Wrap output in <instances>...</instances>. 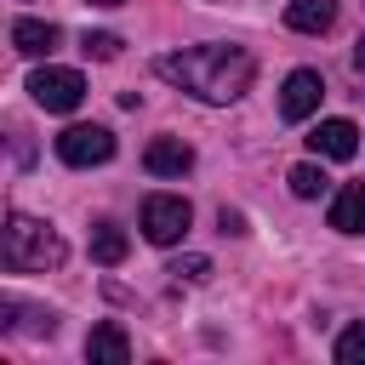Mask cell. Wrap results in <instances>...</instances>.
Wrapping results in <instances>:
<instances>
[{
	"mask_svg": "<svg viewBox=\"0 0 365 365\" xmlns=\"http://www.w3.org/2000/svg\"><path fill=\"white\" fill-rule=\"evenodd\" d=\"M154 68H160V80L194 91L200 103H234L251 86L257 57L245 46H188V51H165Z\"/></svg>",
	"mask_w": 365,
	"mask_h": 365,
	"instance_id": "1",
	"label": "cell"
},
{
	"mask_svg": "<svg viewBox=\"0 0 365 365\" xmlns=\"http://www.w3.org/2000/svg\"><path fill=\"white\" fill-rule=\"evenodd\" d=\"M0 262H6L11 274L57 268V262H63V240H57V228H51V222H34V217L11 211V217H6V228H0Z\"/></svg>",
	"mask_w": 365,
	"mask_h": 365,
	"instance_id": "2",
	"label": "cell"
},
{
	"mask_svg": "<svg viewBox=\"0 0 365 365\" xmlns=\"http://www.w3.org/2000/svg\"><path fill=\"white\" fill-rule=\"evenodd\" d=\"M29 97L46 108V114H74L80 103H86V80L74 74V68H34L29 74Z\"/></svg>",
	"mask_w": 365,
	"mask_h": 365,
	"instance_id": "3",
	"label": "cell"
},
{
	"mask_svg": "<svg viewBox=\"0 0 365 365\" xmlns=\"http://www.w3.org/2000/svg\"><path fill=\"white\" fill-rule=\"evenodd\" d=\"M188 222H194V211H188L182 194H148L143 200V234L154 245H177L188 234Z\"/></svg>",
	"mask_w": 365,
	"mask_h": 365,
	"instance_id": "4",
	"label": "cell"
},
{
	"mask_svg": "<svg viewBox=\"0 0 365 365\" xmlns=\"http://www.w3.org/2000/svg\"><path fill=\"white\" fill-rule=\"evenodd\" d=\"M57 160L63 165H103V160H114V131L108 125H68L57 137Z\"/></svg>",
	"mask_w": 365,
	"mask_h": 365,
	"instance_id": "5",
	"label": "cell"
},
{
	"mask_svg": "<svg viewBox=\"0 0 365 365\" xmlns=\"http://www.w3.org/2000/svg\"><path fill=\"white\" fill-rule=\"evenodd\" d=\"M319 97H325L319 68H291V74H285V91H279V114H285V120H308V114L319 108Z\"/></svg>",
	"mask_w": 365,
	"mask_h": 365,
	"instance_id": "6",
	"label": "cell"
},
{
	"mask_svg": "<svg viewBox=\"0 0 365 365\" xmlns=\"http://www.w3.org/2000/svg\"><path fill=\"white\" fill-rule=\"evenodd\" d=\"M308 148H314L319 160H354V154H359V125H354V120H319V125L308 131Z\"/></svg>",
	"mask_w": 365,
	"mask_h": 365,
	"instance_id": "7",
	"label": "cell"
},
{
	"mask_svg": "<svg viewBox=\"0 0 365 365\" xmlns=\"http://www.w3.org/2000/svg\"><path fill=\"white\" fill-rule=\"evenodd\" d=\"M143 165H148V177H182V171L194 165V148H188L182 137H154V143L143 148Z\"/></svg>",
	"mask_w": 365,
	"mask_h": 365,
	"instance_id": "8",
	"label": "cell"
},
{
	"mask_svg": "<svg viewBox=\"0 0 365 365\" xmlns=\"http://www.w3.org/2000/svg\"><path fill=\"white\" fill-rule=\"evenodd\" d=\"M57 23H40V17H17L11 23V46L23 51V57H51L57 51Z\"/></svg>",
	"mask_w": 365,
	"mask_h": 365,
	"instance_id": "9",
	"label": "cell"
},
{
	"mask_svg": "<svg viewBox=\"0 0 365 365\" xmlns=\"http://www.w3.org/2000/svg\"><path fill=\"white\" fill-rule=\"evenodd\" d=\"M331 228H336V234H365V182L336 188V200H331Z\"/></svg>",
	"mask_w": 365,
	"mask_h": 365,
	"instance_id": "10",
	"label": "cell"
},
{
	"mask_svg": "<svg viewBox=\"0 0 365 365\" xmlns=\"http://www.w3.org/2000/svg\"><path fill=\"white\" fill-rule=\"evenodd\" d=\"M285 23H291L297 34H325V29L336 23V0H291V6H285Z\"/></svg>",
	"mask_w": 365,
	"mask_h": 365,
	"instance_id": "11",
	"label": "cell"
},
{
	"mask_svg": "<svg viewBox=\"0 0 365 365\" xmlns=\"http://www.w3.org/2000/svg\"><path fill=\"white\" fill-rule=\"evenodd\" d=\"M86 359L125 365V359H131V342H125V331H120V325H91V336H86Z\"/></svg>",
	"mask_w": 365,
	"mask_h": 365,
	"instance_id": "12",
	"label": "cell"
},
{
	"mask_svg": "<svg viewBox=\"0 0 365 365\" xmlns=\"http://www.w3.org/2000/svg\"><path fill=\"white\" fill-rule=\"evenodd\" d=\"M91 262H103V268L125 262V228L120 222H97L91 228Z\"/></svg>",
	"mask_w": 365,
	"mask_h": 365,
	"instance_id": "13",
	"label": "cell"
},
{
	"mask_svg": "<svg viewBox=\"0 0 365 365\" xmlns=\"http://www.w3.org/2000/svg\"><path fill=\"white\" fill-rule=\"evenodd\" d=\"M285 182H291V194H297V200H319V194L331 188V177H325V171H319L314 160L291 165V171H285Z\"/></svg>",
	"mask_w": 365,
	"mask_h": 365,
	"instance_id": "14",
	"label": "cell"
},
{
	"mask_svg": "<svg viewBox=\"0 0 365 365\" xmlns=\"http://www.w3.org/2000/svg\"><path fill=\"white\" fill-rule=\"evenodd\" d=\"M336 365H365V319H354L336 336Z\"/></svg>",
	"mask_w": 365,
	"mask_h": 365,
	"instance_id": "15",
	"label": "cell"
},
{
	"mask_svg": "<svg viewBox=\"0 0 365 365\" xmlns=\"http://www.w3.org/2000/svg\"><path fill=\"white\" fill-rule=\"evenodd\" d=\"M80 46H86V57H103V63H108V57H120V34H108V29H97V34L86 29V40H80Z\"/></svg>",
	"mask_w": 365,
	"mask_h": 365,
	"instance_id": "16",
	"label": "cell"
},
{
	"mask_svg": "<svg viewBox=\"0 0 365 365\" xmlns=\"http://www.w3.org/2000/svg\"><path fill=\"white\" fill-rule=\"evenodd\" d=\"M171 274L200 285V279H211V257H177V262H171Z\"/></svg>",
	"mask_w": 365,
	"mask_h": 365,
	"instance_id": "17",
	"label": "cell"
},
{
	"mask_svg": "<svg viewBox=\"0 0 365 365\" xmlns=\"http://www.w3.org/2000/svg\"><path fill=\"white\" fill-rule=\"evenodd\" d=\"M217 228H222V234H245V217H240V211H228V205H222V211H217Z\"/></svg>",
	"mask_w": 365,
	"mask_h": 365,
	"instance_id": "18",
	"label": "cell"
},
{
	"mask_svg": "<svg viewBox=\"0 0 365 365\" xmlns=\"http://www.w3.org/2000/svg\"><path fill=\"white\" fill-rule=\"evenodd\" d=\"M354 68H359V74H365V34H359V40H354Z\"/></svg>",
	"mask_w": 365,
	"mask_h": 365,
	"instance_id": "19",
	"label": "cell"
},
{
	"mask_svg": "<svg viewBox=\"0 0 365 365\" xmlns=\"http://www.w3.org/2000/svg\"><path fill=\"white\" fill-rule=\"evenodd\" d=\"M91 6H125V0H91Z\"/></svg>",
	"mask_w": 365,
	"mask_h": 365,
	"instance_id": "20",
	"label": "cell"
}]
</instances>
